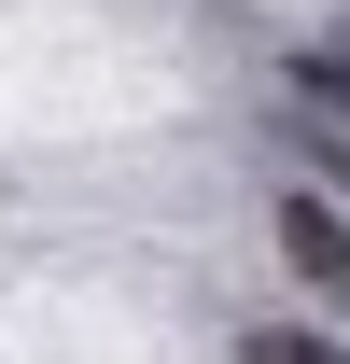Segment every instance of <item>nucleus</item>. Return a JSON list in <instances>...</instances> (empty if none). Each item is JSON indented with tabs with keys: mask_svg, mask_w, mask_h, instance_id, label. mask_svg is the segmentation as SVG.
<instances>
[{
	"mask_svg": "<svg viewBox=\"0 0 350 364\" xmlns=\"http://www.w3.org/2000/svg\"><path fill=\"white\" fill-rule=\"evenodd\" d=\"M253 364H350V350H322L308 322H266V336H253Z\"/></svg>",
	"mask_w": 350,
	"mask_h": 364,
	"instance_id": "2",
	"label": "nucleus"
},
{
	"mask_svg": "<svg viewBox=\"0 0 350 364\" xmlns=\"http://www.w3.org/2000/svg\"><path fill=\"white\" fill-rule=\"evenodd\" d=\"M280 267H295L308 294H322V309L350 294V210H336V196H308V182L280 196Z\"/></svg>",
	"mask_w": 350,
	"mask_h": 364,
	"instance_id": "1",
	"label": "nucleus"
}]
</instances>
